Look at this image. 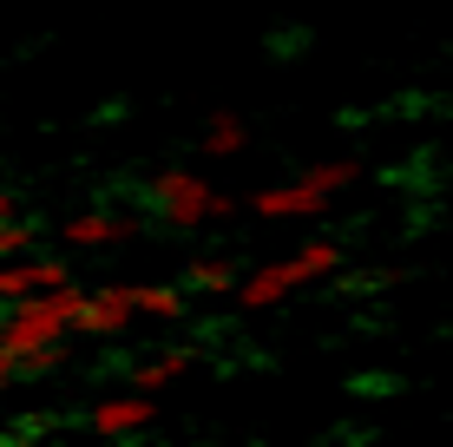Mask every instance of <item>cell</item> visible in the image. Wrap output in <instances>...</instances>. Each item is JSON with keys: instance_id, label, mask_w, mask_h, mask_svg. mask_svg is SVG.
Returning <instances> with one entry per match:
<instances>
[{"instance_id": "6da1fadb", "label": "cell", "mask_w": 453, "mask_h": 447, "mask_svg": "<svg viewBox=\"0 0 453 447\" xmlns=\"http://www.w3.org/2000/svg\"><path fill=\"white\" fill-rule=\"evenodd\" d=\"M66 310H73V283L66 289H40V297H20L13 310H0V349L13 362H34L53 343H66Z\"/></svg>"}, {"instance_id": "7a4b0ae2", "label": "cell", "mask_w": 453, "mask_h": 447, "mask_svg": "<svg viewBox=\"0 0 453 447\" xmlns=\"http://www.w3.org/2000/svg\"><path fill=\"white\" fill-rule=\"evenodd\" d=\"M138 322V283H112V289H73L66 329L73 335H119Z\"/></svg>"}, {"instance_id": "3957f363", "label": "cell", "mask_w": 453, "mask_h": 447, "mask_svg": "<svg viewBox=\"0 0 453 447\" xmlns=\"http://www.w3.org/2000/svg\"><path fill=\"white\" fill-rule=\"evenodd\" d=\"M145 204L171 230H197V224H211V184L191 178V172H165V178H151Z\"/></svg>"}, {"instance_id": "277c9868", "label": "cell", "mask_w": 453, "mask_h": 447, "mask_svg": "<svg viewBox=\"0 0 453 447\" xmlns=\"http://www.w3.org/2000/svg\"><path fill=\"white\" fill-rule=\"evenodd\" d=\"M296 289H309L303 264H296V257H276V264H257L243 283H230V303H237L243 316H257V310H276V303H289Z\"/></svg>"}, {"instance_id": "5b68a950", "label": "cell", "mask_w": 453, "mask_h": 447, "mask_svg": "<svg viewBox=\"0 0 453 447\" xmlns=\"http://www.w3.org/2000/svg\"><path fill=\"white\" fill-rule=\"evenodd\" d=\"M335 197L322 191L316 178H289V184H270V191H257L250 197V218H263V224H309V218H322Z\"/></svg>"}, {"instance_id": "8992f818", "label": "cell", "mask_w": 453, "mask_h": 447, "mask_svg": "<svg viewBox=\"0 0 453 447\" xmlns=\"http://www.w3.org/2000/svg\"><path fill=\"white\" fill-rule=\"evenodd\" d=\"M158 421V395H138V389H112V395H99V402L86 408V428L92 435H145V428Z\"/></svg>"}, {"instance_id": "52a82bcc", "label": "cell", "mask_w": 453, "mask_h": 447, "mask_svg": "<svg viewBox=\"0 0 453 447\" xmlns=\"http://www.w3.org/2000/svg\"><path fill=\"white\" fill-rule=\"evenodd\" d=\"M138 230V218H112V211H80V218L59 224V243L66 250H112Z\"/></svg>"}, {"instance_id": "ba28073f", "label": "cell", "mask_w": 453, "mask_h": 447, "mask_svg": "<svg viewBox=\"0 0 453 447\" xmlns=\"http://www.w3.org/2000/svg\"><path fill=\"white\" fill-rule=\"evenodd\" d=\"M191 362H197V349H165V356H151V362L125 368V389L158 395V389H171V381H184V375H191Z\"/></svg>"}, {"instance_id": "9c48e42d", "label": "cell", "mask_w": 453, "mask_h": 447, "mask_svg": "<svg viewBox=\"0 0 453 447\" xmlns=\"http://www.w3.org/2000/svg\"><path fill=\"white\" fill-rule=\"evenodd\" d=\"M230 283H237V257H191V270H184V297H230Z\"/></svg>"}, {"instance_id": "30bf717a", "label": "cell", "mask_w": 453, "mask_h": 447, "mask_svg": "<svg viewBox=\"0 0 453 447\" xmlns=\"http://www.w3.org/2000/svg\"><path fill=\"white\" fill-rule=\"evenodd\" d=\"M138 316L184 322V316H191V297H184V283H138Z\"/></svg>"}, {"instance_id": "8fae6325", "label": "cell", "mask_w": 453, "mask_h": 447, "mask_svg": "<svg viewBox=\"0 0 453 447\" xmlns=\"http://www.w3.org/2000/svg\"><path fill=\"white\" fill-rule=\"evenodd\" d=\"M342 257H349V250H342L335 237H309L303 250H296V264H303L309 283H329V276H342Z\"/></svg>"}, {"instance_id": "7c38bea8", "label": "cell", "mask_w": 453, "mask_h": 447, "mask_svg": "<svg viewBox=\"0 0 453 447\" xmlns=\"http://www.w3.org/2000/svg\"><path fill=\"white\" fill-rule=\"evenodd\" d=\"M243 145H250V126H243L237 112H217L211 126H204V151H211V158H237Z\"/></svg>"}, {"instance_id": "4fadbf2b", "label": "cell", "mask_w": 453, "mask_h": 447, "mask_svg": "<svg viewBox=\"0 0 453 447\" xmlns=\"http://www.w3.org/2000/svg\"><path fill=\"white\" fill-rule=\"evenodd\" d=\"M303 178H316V184H322L329 197H342V191H349L355 178H362V158H322V165H309Z\"/></svg>"}, {"instance_id": "5bb4252c", "label": "cell", "mask_w": 453, "mask_h": 447, "mask_svg": "<svg viewBox=\"0 0 453 447\" xmlns=\"http://www.w3.org/2000/svg\"><path fill=\"white\" fill-rule=\"evenodd\" d=\"M27 270H34V297H40V289H66L73 283L66 257H27Z\"/></svg>"}, {"instance_id": "9a60e30c", "label": "cell", "mask_w": 453, "mask_h": 447, "mask_svg": "<svg viewBox=\"0 0 453 447\" xmlns=\"http://www.w3.org/2000/svg\"><path fill=\"white\" fill-rule=\"evenodd\" d=\"M224 218H237V197H230V191H211V224H224Z\"/></svg>"}, {"instance_id": "2e32d148", "label": "cell", "mask_w": 453, "mask_h": 447, "mask_svg": "<svg viewBox=\"0 0 453 447\" xmlns=\"http://www.w3.org/2000/svg\"><path fill=\"white\" fill-rule=\"evenodd\" d=\"M13 375H20V362H13V356H7V349H0V395H7V389H13Z\"/></svg>"}, {"instance_id": "e0dca14e", "label": "cell", "mask_w": 453, "mask_h": 447, "mask_svg": "<svg viewBox=\"0 0 453 447\" xmlns=\"http://www.w3.org/2000/svg\"><path fill=\"white\" fill-rule=\"evenodd\" d=\"M7 218H20V197H13V191H0V224H7Z\"/></svg>"}]
</instances>
